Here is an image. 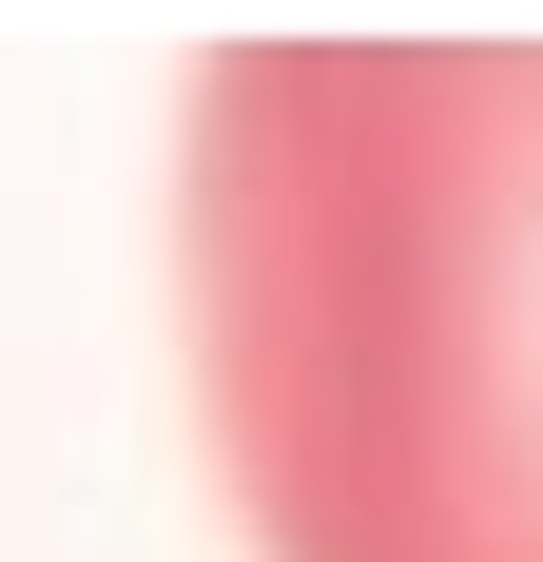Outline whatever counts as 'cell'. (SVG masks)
<instances>
[{
  "label": "cell",
  "mask_w": 543,
  "mask_h": 562,
  "mask_svg": "<svg viewBox=\"0 0 543 562\" xmlns=\"http://www.w3.org/2000/svg\"><path fill=\"white\" fill-rule=\"evenodd\" d=\"M195 389L253 562H543V58H214Z\"/></svg>",
  "instance_id": "obj_1"
}]
</instances>
